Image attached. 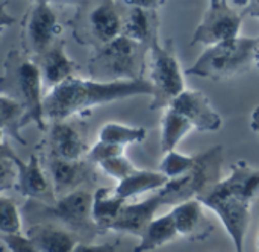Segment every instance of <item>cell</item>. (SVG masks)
I'll return each instance as SVG.
<instances>
[{
  "label": "cell",
  "mask_w": 259,
  "mask_h": 252,
  "mask_svg": "<svg viewBox=\"0 0 259 252\" xmlns=\"http://www.w3.org/2000/svg\"><path fill=\"white\" fill-rule=\"evenodd\" d=\"M73 252H117V245H91V243H79Z\"/></svg>",
  "instance_id": "34"
},
{
  "label": "cell",
  "mask_w": 259,
  "mask_h": 252,
  "mask_svg": "<svg viewBox=\"0 0 259 252\" xmlns=\"http://www.w3.org/2000/svg\"><path fill=\"white\" fill-rule=\"evenodd\" d=\"M244 12L234 8L226 0H212L200 24L196 27L191 44H205L208 47L238 38Z\"/></svg>",
  "instance_id": "11"
},
{
  "label": "cell",
  "mask_w": 259,
  "mask_h": 252,
  "mask_svg": "<svg viewBox=\"0 0 259 252\" xmlns=\"http://www.w3.org/2000/svg\"><path fill=\"white\" fill-rule=\"evenodd\" d=\"M24 236L39 252H73L82 243L76 234L56 224H32Z\"/></svg>",
  "instance_id": "19"
},
{
  "label": "cell",
  "mask_w": 259,
  "mask_h": 252,
  "mask_svg": "<svg viewBox=\"0 0 259 252\" xmlns=\"http://www.w3.org/2000/svg\"><path fill=\"white\" fill-rule=\"evenodd\" d=\"M26 110L24 106L6 94H0V125L2 135L9 137L20 145H26V138L21 137V128L24 126Z\"/></svg>",
  "instance_id": "26"
},
{
  "label": "cell",
  "mask_w": 259,
  "mask_h": 252,
  "mask_svg": "<svg viewBox=\"0 0 259 252\" xmlns=\"http://www.w3.org/2000/svg\"><path fill=\"white\" fill-rule=\"evenodd\" d=\"M250 128L253 132L259 134V106H256L252 113V122H250Z\"/></svg>",
  "instance_id": "37"
},
{
  "label": "cell",
  "mask_w": 259,
  "mask_h": 252,
  "mask_svg": "<svg viewBox=\"0 0 259 252\" xmlns=\"http://www.w3.org/2000/svg\"><path fill=\"white\" fill-rule=\"evenodd\" d=\"M173 214L179 237L188 240H205L212 233V224L203 213V204L199 199H191L173 207Z\"/></svg>",
  "instance_id": "18"
},
{
  "label": "cell",
  "mask_w": 259,
  "mask_h": 252,
  "mask_svg": "<svg viewBox=\"0 0 259 252\" xmlns=\"http://www.w3.org/2000/svg\"><path fill=\"white\" fill-rule=\"evenodd\" d=\"M2 242L9 249V252H39L24 234L2 236Z\"/></svg>",
  "instance_id": "33"
},
{
  "label": "cell",
  "mask_w": 259,
  "mask_h": 252,
  "mask_svg": "<svg viewBox=\"0 0 259 252\" xmlns=\"http://www.w3.org/2000/svg\"><path fill=\"white\" fill-rule=\"evenodd\" d=\"M0 231L2 236L21 234V216L15 202L2 195L0 196Z\"/></svg>",
  "instance_id": "29"
},
{
  "label": "cell",
  "mask_w": 259,
  "mask_h": 252,
  "mask_svg": "<svg viewBox=\"0 0 259 252\" xmlns=\"http://www.w3.org/2000/svg\"><path fill=\"white\" fill-rule=\"evenodd\" d=\"M258 46L259 37H238L232 41L208 47L185 73L212 81L231 79L249 71L255 65Z\"/></svg>",
  "instance_id": "4"
},
{
  "label": "cell",
  "mask_w": 259,
  "mask_h": 252,
  "mask_svg": "<svg viewBox=\"0 0 259 252\" xmlns=\"http://www.w3.org/2000/svg\"><path fill=\"white\" fill-rule=\"evenodd\" d=\"M223 148L214 146L206 152L196 155V166L185 176L170 179L168 184L159 190L162 205H179L191 199L205 198L219 183H222Z\"/></svg>",
  "instance_id": "6"
},
{
  "label": "cell",
  "mask_w": 259,
  "mask_h": 252,
  "mask_svg": "<svg viewBox=\"0 0 259 252\" xmlns=\"http://www.w3.org/2000/svg\"><path fill=\"white\" fill-rule=\"evenodd\" d=\"M99 167L108 175V176H112L114 179H117L118 183H121L123 179L129 178L132 173H135L138 169L124 157H115V158H111L102 164H99Z\"/></svg>",
  "instance_id": "31"
},
{
  "label": "cell",
  "mask_w": 259,
  "mask_h": 252,
  "mask_svg": "<svg viewBox=\"0 0 259 252\" xmlns=\"http://www.w3.org/2000/svg\"><path fill=\"white\" fill-rule=\"evenodd\" d=\"M161 205L162 199L159 193L135 204H126L120 216L111 227V231L132 234L141 239L149 225L155 221V213L161 208Z\"/></svg>",
  "instance_id": "16"
},
{
  "label": "cell",
  "mask_w": 259,
  "mask_h": 252,
  "mask_svg": "<svg viewBox=\"0 0 259 252\" xmlns=\"http://www.w3.org/2000/svg\"><path fill=\"white\" fill-rule=\"evenodd\" d=\"M220 187L253 202L259 195V169L252 167L247 161H237L231 167V175L222 179Z\"/></svg>",
  "instance_id": "21"
},
{
  "label": "cell",
  "mask_w": 259,
  "mask_h": 252,
  "mask_svg": "<svg viewBox=\"0 0 259 252\" xmlns=\"http://www.w3.org/2000/svg\"><path fill=\"white\" fill-rule=\"evenodd\" d=\"M47 161V172L52 178V186L58 198H64L70 193L82 190L83 184L94 181V170L90 161L79 160V161H68L59 158H49Z\"/></svg>",
  "instance_id": "15"
},
{
  "label": "cell",
  "mask_w": 259,
  "mask_h": 252,
  "mask_svg": "<svg viewBox=\"0 0 259 252\" xmlns=\"http://www.w3.org/2000/svg\"><path fill=\"white\" fill-rule=\"evenodd\" d=\"M150 52V82L155 87V97L150 110L168 108L171 102L185 91L184 75L175 53L173 41L168 40L162 46L158 35L149 46Z\"/></svg>",
  "instance_id": "8"
},
{
  "label": "cell",
  "mask_w": 259,
  "mask_h": 252,
  "mask_svg": "<svg viewBox=\"0 0 259 252\" xmlns=\"http://www.w3.org/2000/svg\"><path fill=\"white\" fill-rule=\"evenodd\" d=\"M124 202L126 199L108 187H100L93 193V219L102 233L111 231V227L126 205Z\"/></svg>",
  "instance_id": "22"
},
{
  "label": "cell",
  "mask_w": 259,
  "mask_h": 252,
  "mask_svg": "<svg viewBox=\"0 0 259 252\" xmlns=\"http://www.w3.org/2000/svg\"><path fill=\"white\" fill-rule=\"evenodd\" d=\"M255 67L259 70V46H258V52H256V61H255Z\"/></svg>",
  "instance_id": "38"
},
{
  "label": "cell",
  "mask_w": 259,
  "mask_h": 252,
  "mask_svg": "<svg viewBox=\"0 0 259 252\" xmlns=\"http://www.w3.org/2000/svg\"><path fill=\"white\" fill-rule=\"evenodd\" d=\"M179 237L175 219L171 213H167L158 219H155L146 233L143 234L140 243L135 246L134 252H150L176 240Z\"/></svg>",
  "instance_id": "24"
},
{
  "label": "cell",
  "mask_w": 259,
  "mask_h": 252,
  "mask_svg": "<svg viewBox=\"0 0 259 252\" xmlns=\"http://www.w3.org/2000/svg\"><path fill=\"white\" fill-rule=\"evenodd\" d=\"M168 178L161 172H152V170H137L129 178L123 179L117 184L114 189L115 193L123 199H131L135 196H140L150 190H162L168 184Z\"/></svg>",
  "instance_id": "23"
},
{
  "label": "cell",
  "mask_w": 259,
  "mask_h": 252,
  "mask_svg": "<svg viewBox=\"0 0 259 252\" xmlns=\"http://www.w3.org/2000/svg\"><path fill=\"white\" fill-rule=\"evenodd\" d=\"M38 149H41L49 158H59L68 161L85 160L90 151L82 132L67 122L50 123L47 135L39 143Z\"/></svg>",
  "instance_id": "13"
},
{
  "label": "cell",
  "mask_w": 259,
  "mask_h": 252,
  "mask_svg": "<svg viewBox=\"0 0 259 252\" xmlns=\"http://www.w3.org/2000/svg\"><path fill=\"white\" fill-rule=\"evenodd\" d=\"M185 116L200 132H215L223 126L222 116L211 105L209 97L200 90H185L170 105Z\"/></svg>",
  "instance_id": "14"
},
{
  "label": "cell",
  "mask_w": 259,
  "mask_h": 252,
  "mask_svg": "<svg viewBox=\"0 0 259 252\" xmlns=\"http://www.w3.org/2000/svg\"><path fill=\"white\" fill-rule=\"evenodd\" d=\"M23 214L29 225L32 224H56L67 228L83 243H90L96 236L102 234L93 219V193L82 189L64 198H58L55 204L39 201H27Z\"/></svg>",
  "instance_id": "3"
},
{
  "label": "cell",
  "mask_w": 259,
  "mask_h": 252,
  "mask_svg": "<svg viewBox=\"0 0 259 252\" xmlns=\"http://www.w3.org/2000/svg\"><path fill=\"white\" fill-rule=\"evenodd\" d=\"M76 40L96 52L121 37L123 5L121 2H87L80 3L73 18Z\"/></svg>",
  "instance_id": "5"
},
{
  "label": "cell",
  "mask_w": 259,
  "mask_h": 252,
  "mask_svg": "<svg viewBox=\"0 0 259 252\" xmlns=\"http://www.w3.org/2000/svg\"><path fill=\"white\" fill-rule=\"evenodd\" d=\"M2 148H5L9 154V157L14 160L17 170H18V183L17 190L21 196L27 198V201H39L44 204H55L58 201V196L55 193L53 186L49 183L46 172L41 166L39 157L36 154H32L29 161L24 163L17 157L14 149L9 146L5 135H2Z\"/></svg>",
  "instance_id": "12"
},
{
  "label": "cell",
  "mask_w": 259,
  "mask_h": 252,
  "mask_svg": "<svg viewBox=\"0 0 259 252\" xmlns=\"http://www.w3.org/2000/svg\"><path fill=\"white\" fill-rule=\"evenodd\" d=\"M200 202L220 218L226 233L234 242L235 252H244V240L250 225L252 202L225 190L220 187V183L205 198H202Z\"/></svg>",
  "instance_id": "9"
},
{
  "label": "cell",
  "mask_w": 259,
  "mask_h": 252,
  "mask_svg": "<svg viewBox=\"0 0 259 252\" xmlns=\"http://www.w3.org/2000/svg\"><path fill=\"white\" fill-rule=\"evenodd\" d=\"M147 137V131L141 126H127L117 122L105 123L99 131V141L126 146L132 143H143Z\"/></svg>",
  "instance_id": "27"
},
{
  "label": "cell",
  "mask_w": 259,
  "mask_h": 252,
  "mask_svg": "<svg viewBox=\"0 0 259 252\" xmlns=\"http://www.w3.org/2000/svg\"><path fill=\"white\" fill-rule=\"evenodd\" d=\"M126 3L131 6H138V8L149 9V11H155L158 6L164 5V2H158V0H126Z\"/></svg>",
  "instance_id": "35"
},
{
  "label": "cell",
  "mask_w": 259,
  "mask_h": 252,
  "mask_svg": "<svg viewBox=\"0 0 259 252\" xmlns=\"http://www.w3.org/2000/svg\"><path fill=\"white\" fill-rule=\"evenodd\" d=\"M193 129V123L185 116L171 106L165 108L161 120V151L164 154L173 152L178 143Z\"/></svg>",
  "instance_id": "25"
},
{
  "label": "cell",
  "mask_w": 259,
  "mask_h": 252,
  "mask_svg": "<svg viewBox=\"0 0 259 252\" xmlns=\"http://www.w3.org/2000/svg\"><path fill=\"white\" fill-rule=\"evenodd\" d=\"M42 90L44 85L36 62L24 52L11 50L3 62L0 94H6L24 106V125L36 123L41 131H46Z\"/></svg>",
  "instance_id": "2"
},
{
  "label": "cell",
  "mask_w": 259,
  "mask_h": 252,
  "mask_svg": "<svg viewBox=\"0 0 259 252\" xmlns=\"http://www.w3.org/2000/svg\"><path fill=\"white\" fill-rule=\"evenodd\" d=\"M256 249H258L259 252V236H258V243H256Z\"/></svg>",
  "instance_id": "39"
},
{
  "label": "cell",
  "mask_w": 259,
  "mask_h": 252,
  "mask_svg": "<svg viewBox=\"0 0 259 252\" xmlns=\"http://www.w3.org/2000/svg\"><path fill=\"white\" fill-rule=\"evenodd\" d=\"M41 71V79L46 93L59 84L74 78V71L77 68L76 62L68 58L65 53L64 41H58L53 47H50L44 55L33 59Z\"/></svg>",
  "instance_id": "17"
},
{
  "label": "cell",
  "mask_w": 259,
  "mask_h": 252,
  "mask_svg": "<svg viewBox=\"0 0 259 252\" xmlns=\"http://www.w3.org/2000/svg\"><path fill=\"white\" fill-rule=\"evenodd\" d=\"M135 96H150L153 99V84L146 79L99 82L74 76L44 94V117L50 123L65 122V119L90 108Z\"/></svg>",
  "instance_id": "1"
},
{
  "label": "cell",
  "mask_w": 259,
  "mask_h": 252,
  "mask_svg": "<svg viewBox=\"0 0 259 252\" xmlns=\"http://www.w3.org/2000/svg\"><path fill=\"white\" fill-rule=\"evenodd\" d=\"M18 183V170L14 160L9 157L8 151L0 146V190L6 192L8 189L15 187Z\"/></svg>",
  "instance_id": "32"
},
{
  "label": "cell",
  "mask_w": 259,
  "mask_h": 252,
  "mask_svg": "<svg viewBox=\"0 0 259 252\" xmlns=\"http://www.w3.org/2000/svg\"><path fill=\"white\" fill-rule=\"evenodd\" d=\"M194 166H196V155H185L173 151L165 154V157L162 158L159 172L164 173L168 179H176L190 173Z\"/></svg>",
  "instance_id": "28"
},
{
  "label": "cell",
  "mask_w": 259,
  "mask_h": 252,
  "mask_svg": "<svg viewBox=\"0 0 259 252\" xmlns=\"http://www.w3.org/2000/svg\"><path fill=\"white\" fill-rule=\"evenodd\" d=\"M144 46L121 35L97 50L88 62L91 79L99 82H118L143 79Z\"/></svg>",
  "instance_id": "7"
},
{
  "label": "cell",
  "mask_w": 259,
  "mask_h": 252,
  "mask_svg": "<svg viewBox=\"0 0 259 252\" xmlns=\"http://www.w3.org/2000/svg\"><path fill=\"white\" fill-rule=\"evenodd\" d=\"M123 5V33L124 37L146 46L152 44L156 33V26L153 20L156 15L155 11L143 9L138 6H131L126 2H121Z\"/></svg>",
  "instance_id": "20"
},
{
  "label": "cell",
  "mask_w": 259,
  "mask_h": 252,
  "mask_svg": "<svg viewBox=\"0 0 259 252\" xmlns=\"http://www.w3.org/2000/svg\"><path fill=\"white\" fill-rule=\"evenodd\" d=\"M244 14H249L252 17H256L259 18V0H255V2H249L247 8L243 11Z\"/></svg>",
  "instance_id": "36"
},
{
  "label": "cell",
  "mask_w": 259,
  "mask_h": 252,
  "mask_svg": "<svg viewBox=\"0 0 259 252\" xmlns=\"http://www.w3.org/2000/svg\"><path fill=\"white\" fill-rule=\"evenodd\" d=\"M61 24L52 5L46 0L32 3L21 21V44L32 59L44 55L59 41Z\"/></svg>",
  "instance_id": "10"
},
{
  "label": "cell",
  "mask_w": 259,
  "mask_h": 252,
  "mask_svg": "<svg viewBox=\"0 0 259 252\" xmlns=\"http://www.w3.org/2000/svg\"><path fill=\"white\" fill-rule=\"evenodd\" d=\"M121 155H124V146L97 141L94 146L90 148V151L87 154V161H90L94 166H99V164H102L111 158L121 157Z\"/></svg>",
  "instance_id": "30"
}]
</instances>
